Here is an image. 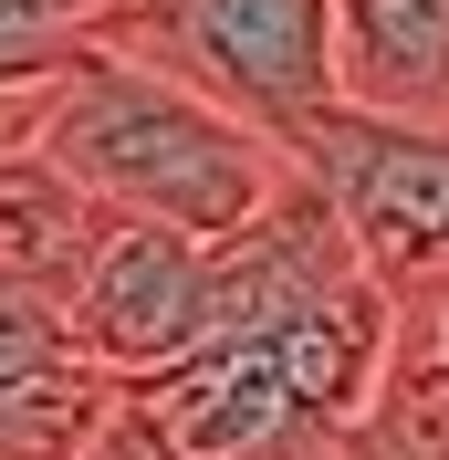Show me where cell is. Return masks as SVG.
<instances>
[{
  "label": "cell",
  "mask_w": 449,
  "mask_h": 460,
  "mask_svg": "<svg viewBox=\"0 0 449 460\" xmlns=\"http://www.w3.org/2000/svg\"><path fill=\"white\" fill-rule=\"evenodd\" d=\"M31 157L84 189L115 220H157L198 252H220L230 230H251L261 209L293 189V146L241 126V115L198 105L189 84L146 74V63L115 53H74L42 94V126H31Z\"/></svg>",
  "instance_id": "obj_1"
},
{
  "label": "cell",
  "mask_w": 449,
  "mask_h": 460,
  "mask_svg": "<svg viewBox=\"0 0 449 460\" xmlns=\"http://www.w3.org/2000/svg\"><path fill=\"white\" fill-rule=\"evenodd\" d=\"M84 53L146 63L282 146L335 115V0H105Z\"/></svg>",
  "instance_id": "obj_2"
},
{
  "label": "cell",
  "mask_w": 449,
  "mask_h": 460,
  "mask_svg": "<svg viewBox=\"0 0 449 460\" xmlns=\"http://www.w3.org/2000/svg\"><path fill=\"white\" fill-rule=\"evenodd\" d=\"M63 335L84 345L115 387L178 367L209 335V252L157 230V220H115L105 209L94 241H84V272L63 293Z\"/></svg>",
  "instance_id": "obj_3"
},
{
  "label": "cell",
  "mask_w": 449,
  "mask_h": 460,
  "mask_svg": "<svg viewBox=\"0 0 449 460\" xmlns=\"http://www.w3.org/2000/svg\"><path fill=\"white\" fill-rule=\"evenodd\" d=\"M115 387L42 304H0V460H94Z\"/></svg>",
  "instance_id": "obj_4"
},
{
  "label": "cell",
  "mask_w": 449,
  "mask_h": 460,
  "mask_svg": "<svg viewBox=\"0 0 449 460\" xmlns=\"http://www.w3.org/2000/svg\"><path fill=\"white\" fill-rule=\"evenodd\" d=\"M335 105L449 126V0H335Z\"/></svg>",
  "instance_id": "obj_5"
},
{
  "label": "cell",
  "mask_w": 449,
  "mask_h": 460,
  "mask_svg": "<svg viewBox=\"0 0 449 460\" xmlns=\"http://www.w3.org/2000/svg\"><path fill=\"white\" fill-rule=\"evenodd\" d=\"M105 209L84 199V189H63L31 146H11L0 157V304H42V314H63V293H74V272H84V241Z\"/></svg>",
  "instance_id": "obj_6"
},
{
  "label": "cell",
  "mask_w": 449,
  "mask_h": 460,
  "mask_svg": "<svg viewBox=\"0 0 449 460\" xmlns=\"http://www.w3.org/2000/svg\"><path fill=\"white\" fill-rule=\"evenodd\" d=\"M105 22V0H0V94L53 84L84 53V31Z\"/></svg>",
  "instance_id": "obj_7"
},
{
  "label": "cell",
  "mask_w": 449,
  "mask_h": 460,
  "mask_svg": "<svg viewBox=\"0 0 449 460\" xmlns=\"http://www.w3.org/2000/svg\"><path fill=\"white\" fill-rule=\"evenodd\" d=\"M408 324H418V335H428V356L449 367V304H428V314H408Z\"/></svg>",
  "instance_id": "obj_8"
}]
</instances>
